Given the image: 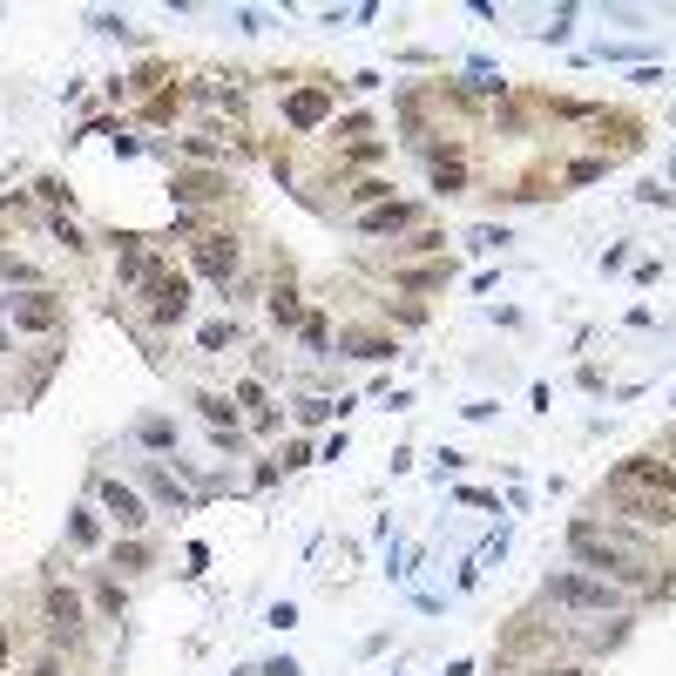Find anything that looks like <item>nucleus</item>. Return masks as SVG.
<instances>
[{
    "mask_svg": "<svg viewBox=\"0 0 676 676\" xmlns=\"http://www.w3.org/2000/svg\"><path fill=\"white\" fill-rule=\"evenodd\" d=\"M568 548H575V562H589L595 575H609V582H629V589H643V582H649L643 555H636L622 535L595 528V521H575V528H568Z\"/></svg>",
    "mask_w": 676,
    "mask_h": 676,
    "instance_id": "f257e3e1",
    "label": "nucleus"
},
{
    "mask_svg": "<svg viewBox=\"0 0 676 676\" xmlns=\"http://www.w3.org/2000/svg\"><path fill=\"white\" fill-rule=\"evenodd\" d=\"M609 487H629V494H663V501H676V467H670V460H656V453H643V460H622L616 474H609Z\"/></svg>",
    "mask_w": 676,
    "mask_h": 676,
    "instance_id": "f03ea898",
    "label": "nucleus"
},
{
    "mask_svg": "<svg viewBox=\"0 0 676 676\" xmlns=\"http://www.w3.org/2000/svg\"><path fill=\"white\" fill-rule=\"evenodd\" d=\"M142 298H149V318H156V325H176V318L190 311V278L149 271V278H142Z\"/></svg>",
    "mask_w": 676,
    "mask_h": 676,
    "instance_id": "7ed1b4c3",
    "label": "nucleus"
},
{
    "mask_svg": "<svg viewBox=\"0 0 676 676\" xmlns=\"http://www.w3.org/2000/svg\"><path fill=\"white\" fill-rule=\"evenodd\" d=\"M190 264H197L203 278L230 284V271H237V244H230L224 230H197V237H190Z\"/></svg>",
    "mask_w": 676,
    "mask_h": 676,
    "instance_id": "20e7f679",
    "label": "nucleus"
},
{
    "mask_svg": "<svg viewBox=\"0 0 676 676\" xmlns=\"http://www.w3.org/2000/svg\"><path fill=\"white\" fill-rule=\"evenodd\" d=\"M548 602H568V609H616V589H609V582H589V575H548Z\"/></svg>",
    "mask_w": 676,
    "mask_h": 676,
    "instance_id": "39448f33",
    "label": "nucleus"
},
{
    "mask_svg": "<svg viewBox=\"0 0 676 676\" xmlns=\"http://www.w3.org/2000/svg\"><path fill=\"white\" fill-rule=\"evenodd\" d=\"M602 501H616L629 521H643V528H670L676 521V501H663V494H629V487H602Z\"/></svg>",
    "mask_w": 676,
    "mask_h": 676,
    "instance_id": "423d86ee",
    "label": "nucleus"
},
{
    "mask_svg": "<svg viewBox=\"0 0 676 676\" xmlns=\"http://www.w3.org/2000/svg\"><path fill=\"white\" fill-rule=\"evenodd\" d=\"M7 311H14V325H28V332H55L61 325L55 291H21V298H7Z\"/></svg>",
    "mask_w": 676,
    "mask_h": 676,
    "instance_id": "0eeeda50",
    "label": "nucleus"
},
{
    "mask_svg": "<svg viewBox=\"0 0 676 676\" xmlns=\"http://www.w3.org/2000/svg\"><path fill=\"white\" fill-rule=\"evenodd\" d=\"M41 609H48L55 643H75V636H82V595H75V589H48V595H41Z\"/></svg>",
    "mask_w": 676,
    "mask_h": 676,
    "instance_id": "6e6552de",
    "label": "nucleus"
},
{
    "mask_svg": "<svg viewBox=\"0 0 676 676\" xmlns=\"http://www.w3.org/2000/svg\"><path fill=\"white\" fill-rule=\"evenodd\" d=\"M95 494H102V507H109L115 521L129 528V535H136L142 521H149V507L136 501V487H122V480H109V474H102V480H95Z\"/></svg>",
    "mask_w": 676,
    "mask_h": 676,
    "instance_id": "1a4fd4ad",
    "label": "nucleus"
},
{
    "mask_svg": "<svg viewBox=\"0 0 676 676\" xmlns=\"http://www.w3.org/2000/svg\"><path fill=\"white\" fill-rule=\"evenodd\" d=\"M325 115H332V95H325V88H291V95H284V122H291V129H318Z\"/></svg>",
    "mask_w": 676,
    "mask_h": 676,
    "instance_id": "9d476101",
    "label": "nucleus"
},
{
    "mask_svg": "<svg viewBox=\"0 0 676 676\" xmlns=\"http://www.w3.org/2000/svg\"><path fill=\"white\" fill-rule=\"evenodd\" d=\"M406 224H413V203H372L366 217H359L366 237H393V230H406Z\"/></svg>",
    "mask_w": 676,
    "mask_h": 676,
    "instance_id": "9b49d317",
    "label": "nucleus"
},
{
    "mask_svg": "<svg viewBox=\"0 0 676 676\" xmlns=\"http://www.w3.org/2000/svg\"><path fill=\"white\" fill-rule=\"evenodd\" d=\"M176 197L183 203H217V197H230V183L224 176H176Z\"/></svg>",
    "mask_w": 676,
    "mask_h": 676,
    "instance_id": "f8f14e48",
    "label": "nucleus"
},
{
    "mask_svg": "<svg viewBox=\"0 0 676 676\" xmlns=\"http://www.w3.org/2000/svg\"><path fill=\"white\" fill-rule=\"evenodd\" d=\"M271 325H305V311H298V291H291V284L271 291Z\"/></svg>",
    "mask_w": 676,
    "mask_h": 676,
    "instance_id": "ddd939ff",
    "label": "nucleus"
},
{
    "mask_svg": "<svg viewBox=\"0 0 676 676\" xmlns=\"http://www.w3.org/2000/svg\"><path fill=\"white\" fill-rule=\"evenodd\" d=\"M433 183H440V190H447V197H453V190L467 183V163H460L453 149H447V156H433Z\"/></svg>",
    "mask_w": 676,
    "mask_h": 676,
    "instance_id": "4468645a",
    "label": "nucleus"
},
{
    "mask_svg": "<svg viewBox=\"0 0 676 676\" xmlns=\"http://www.w3.org/2000/svg\"><path fill=\"white\" fill-rule=\"evenodd\" d=\"M149 278V257H142L136 237H122V284H142Z\"/></svg>",
    "mask_w": 676,
    "mask_h": 676,
    "instance_id": "2eb2a0df",
    "label": "nucleus"
},
{
    "mask_svg": "<svg viewBox=\"0 0 676 676\" xmlns=\"http://www.w3.org/2000/svg\"><path fill=\"white\" fill-rule=\"evenodd\" d=\"M149 487H156V501H169V507H190V494L176 487V480L163 474V467H149Z\"/></svg>",
    "mask_w": 676,
    "mask_h": 676,
    "instance_id": "dca6fc26",
    "label": "nucleus"
},
{
    "mask_svg": "<svg viewBox=\"0 0 676 676\" xmlns=\"http://www.w3.org/2000/svg\"><path fill=\"white\" fill-rule=\"evenodd\" d=\"M345 352H352V359H386L393 338H345Z\"/></svg>",
    "mask_w": 676,
    "mask_h": 676,
    "instance_id": "f3484780",
    "label": "nucleus"
},
{
    "mask_svg": "<svg viewBox=\"0 0 676 676\" xmlns=\"http://www.w3.org/2000/svg\"><path fill=\"white\" fill-rule=\"evenodd\" d=\"M197 406H203V420H217V426H230V420H237V413H230V399H224V393H203Z\"/></svg>",
    "mask_w": 676,
    "mask_h": 676,
    "instance_id": "a211bd4d",
    "label": "nucleus"
},
{
    "mask_svg": "<svg viewBox=\"0 0 676 676\" xmlns=\"http://www.w3.org/2000/svg\"><path fill=\"white\" fill-rule=\"evenodd\" d=\"M176 102H183V95H176V88H163V95L149 102V122H169V115H176Z\"/></svg>",
    "mask_w": 676,
    "mask_h": 676,
    "instance_id": "6ab92c4d",
    "label": "nucleus"
},
{
    "mask_svg": "<svg viewBox=\"0 0 676 676\" xmlns=\"http://www.w3.org/2000/svg\"><path fill=\"white\" fill-rule=\"evenodd\" d=\"M55 237H61V244H68V251H75V257L88 251V237H82V230H75V224H68V217H55Z\"/></svg>",
    "mask_w": 676,
    "mask_h": 676,
    "instance_id": "aec40b11",
    "label": "nucleus"
},
{
    "mask_svg": "<svg viewBox=\"0 0 676 676\" xmlns=\"http://www.w3.org/2000/svg\"><path fill=\"white\" fill-rule=\"evenodd\" d=\"M142 440H149V447H169V440H176V426H169V420H149V426H142Z\"/></svg>",
    "mask_w": 676,
    "mask_h": 676,
    "instance_id": "412c9836",
    "label": "nucleus"
},
{
    "mask_svg": "<svg viewBox=\"0 0 676 676\" xmlns=\"http://www.w3.org/2000/svg\"><path fill=\"white\" fill-rule=\"evenodd\" d=\"M230 345V325H203V352H224Z\"/></svg>",
    "mask_w": 676,
    "mask_h": 676,
    "instance_id": "4be33fe9",
    "label": "nucleus"
},
{
    "mask_svg": "<svg viewBox=\"0 0 676 676\" xmlns=\"http://www.w3.org/2000/svg\"><path fill=\"white\" fill-rule=\"evenodd\" d=\"M149 555H142V541H129V548H115V568H142Z\"/></svg>",
    "mask_w": 676,
    "mask_h": 676,
    "instance_id": "5701e85b",
    "label": "nucleus"
},
{
    "mask_svg": "<svg viewBox=\"0 0 676 676\" xmlns=\"http://www.w3.org/2000/svg\"><path fill=\"white\" fill-rule=\"evenodd\" d=\"M95 602H102L109 616H122V589H115V582H102V589H95Z\"/></svg>",
    "mask_w": 676,
    "mask_h": 676,
    "instance_id": "b1692460",
    "label": "nucleus"
},
{
    "mask_svg": "<svg viewBox=\"0 0 676 676\" xmlns=\"http://www.w3.org/2000/svg\"><path fill=\"white\" fill-rule=\"evenodd\" d=\"M663 453H670V460H676V426H670V433H663Z\"/></svg>",
    "mask_w": 676,
    "mask_h": 676,
    "instance_id": "393cba45",
    "label": "nucleus"
},
{
    "mask_svg": "<svg viewBox=\"0 0 676 676\" xmlns=\"http://www.w3.org/2000/svg\"><path fill=\"white\" fill-rule=\"evenodd\" d=\"M535 676H582V670H535Z\"/></svg>",
    "mask_w": 676,
    "mask_h": 676,
    "instance_id": "a878e982",
    "label": "nucleus"
},
{
    "mask_svg": "<svg viewBox=\"0 0 676 676\" xmlns=\"http://www.w3.org/2000/svg\"><path fill=\"white\" fill-rule=\"evenodd\" d=\"M34 676H61V670H55V663H41V670H34Z\"/></svg>",
    "mask_w": 676,
    "mask_h": 676,
    "instance_id": "bb28decb",
    "label": "nucleus"
},
{
    "mask_svg": "<svg viewBox=\"0 0 676 676\" xmlns=\"http://www.w3.org/2000/svg\"><path fill=\"white\" fill-rule=\"evenodd\" d=\"M0 663H7V629H0Z\"/></svg>",
    "mask_w": 676,
    "mask_h": 676,
    "instance_id": "cd10ccee",
    "label": "nucleus"
}]
</instances>
